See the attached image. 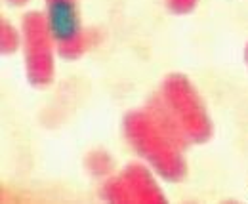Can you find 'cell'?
<instances>
[{"instance_id":"cell-6","label":"cell","mask_w":248,"mask_h":204,"mask_svg":"<svg viewBox=\"0 0 248 204\" xmlns=\"http://www.w3.org/2000/svg\"><path fill=\"white\" fill-rule=\"evenodd\" d=\"M84 166L95 177H109L115 172V160L103 149H95L92 153H88L84 158Z\"/></svg>"},{"instance_id":"cell-4","label":"cell","mask_w":248,"mask_h":204,"mask_svg":"<svg viewBox=\"0 0 248 204\" xmlns=\"http://www.w3.org/2000/svg\"><path fill=\"white\" fill-rule=\"evenodd\" d=\"M101 199L107 203H145V204H162L166 197L158 187L155 172L141 164L130 162L124 166L123 172L109 175L99 191Z\"/></svg>"},{"instance_id":"cell-8","label":"cell","mask_w":248,"mask_h":204,"mask_svg":"<svg viewBox=\"0 0 248 204\" xmlns=\"http://www.w3.org/2000/svg\"><path fill=\"white\" fill-rule=\"evenodd\" d=\"M199 0H166V8L172 12V14H178V16H184L195 10Z\"/></svg>"},{"instance_id":"cell-5","label":"cell","mask_w":248,"mask_h":204,"mask_svg":"<svg viewBox=\"0 0 248 204\" xmlns=\"http://www.w3.org/2000/svg\"><path fill=\"white\" fill-rule=\"evenodd\" d=\"M46 19L56 38L58 56L67 61L78 59L88 48L86 32L82 27L78 0H44Z\"/></svg>"},{"instance_id":"cell-9","label":"cell","mask_w":248,"mask_h":204,"mask_svg":"<svg viewBox=\"0 0 248 204\" xmlns=\"http://www.w3.org/2000/svg\"><path fill=\"white\" fill-rule=\"evenodd\" d=\"M6 2H10L12 6H21V4H27L29 0H6Z\"/></svg>"},{"instance_id":"cell-1","label":"cell","mask_w":248,"mask_h":204,"mask_svg":"<svg viewBox=\"0 0 248 204\" xmlns=\"http://www.w3.org/2000/svg\"><path fill=\"white\" fill-rule=\"evenodd\" d=\"M123 136L160 179L170 183L186 179V149L191 143L158 94L151 95L141 109L124 115Z\"/></svg>"},{"instance_id":"cell-3","label":"cell","mask_w":248,"mask_h":204,"mask_svg":"<svg viewBox=\"0 0 248 204\" xmlns=\"http://www.w3.org/2000/svg\"><path fill=\"white\" fill-rule=\"evenodd\" d=\"M21 52L25 75L34 88H46L56 77V38L44 12H27L21 19Z\"/></svg>"},{"instance_id":"cell-7","label":"cell","mask_w":248,"mask_h":204,"mask_svg":"<svg viewBox=\"0 0 248 204\" xmlns=\"http://www.w3.org/2000/svg\"><path fill=\"white\" fill-rule=\"evenodd\" d=\"M21 46V31H17L6 17L0 23V52L2 56H12Z\"/></svg>"},{"instance_id":"cell-10","label":"cell","mask_w":248,"mask_h":204,"mask_svg":"<svg viewBox=\"0 0 248 204\" xmlns=\"http://www.w3.org/2000/svg\"><path fill=\"white\" fill-rule=\"evenodd\" d=\"M245 61H247V65H248V44H247V48H245Z\"/></svg>"},{"instance_id":"cell-2","label":"cell","mask_w":248,"mask_h":204,"mask_svg":"<svg viewBox=\"0 0 248 204\" xmlns=\"http://www.w3.org/2000/svg\"><path fill=\"white\" fill-rule=\"evenodd\" d=\"M158 95L191 145L210 141L214 134V124L201 94L186 75L170 73L168 77H164Z\"/></svg>"}]
</instances>
